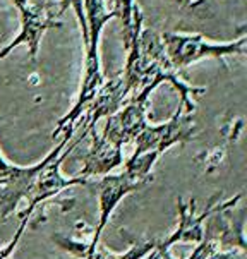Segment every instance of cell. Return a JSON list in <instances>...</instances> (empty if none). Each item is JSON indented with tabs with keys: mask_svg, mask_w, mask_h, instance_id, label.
<instances>
[{
	"mask_svg": "<svg viewBox=\"0 0 247 259\" xmlns=\"http://www.w3.org/2000/svg\"><path fill=\"white\" fill-rule=\"evenodd\" d=\"M85 14L88 23V41L85 45V77H83L81 91H79V96L76 103H74L72 110L60 118L57 129L52 133L54 139L64 133H74L77 129L79 118L83 117V113L90 107L100 86L105 82V76L100 64V36L101 31H103V26L117 16L113 12H108L101 0H85Z\"/></svg>",
	"mask_w": 247,
	"mask_h": 259,
	"instance_id": "obj_1",
	"label": "cell"
},
{
	"mask_svg": "<svg viewBox=\"0 0 247 259\" xmlns=\"http://www.w3.org/2000/svg\"><path fill=\"white\" fill-rule=\"evenodd\" d=\"M163 48L169 62L175 71H182L189 65L199 62L202 59L222 60L230 55H245L247 38L240 36L235 41L213 43L199 33H172L160 34Z\"/></svg>",
	"mask_w": 247,
	"mask_h": 259,
	"instance_id": "obj_2",
	"label": "cell"
},
{
	"mask_svg": "<svg viewBox=\"0 0 247 259\" xmlns=\"http://www.w3.org/2000/svg\"><path fill=\"white\" fill-rule=\"evenodd\" d=\"M55 0H28V4L19 9L21 12V33L9 45L0 50V60H4L14 48L26 45L29 50L31 60H36L39 39L47 29L59 28L60 12L55 7Z\"/></svg>",
	"mask_w": 247,
	"mask_h": 259,
	"instance_id": "obj_3",
	"label": "cell"
},
{
	"mask_svg": "<svg viewBox=\"0 0 247 259\" xmlns=\"http://www.w3.org/2000/svg\"><path fill=\"white\" fill-rule=\"evenodd\" d=\"M196 124L192 120V113L185 112L184 105L179 103L177 110L172 118L165 124L160 125H146V129L141 133L136 141L134 155L143 153H154L156 156H161L167 149L177 143H187L192 139Z\"/></svg>",
	"mask_w": 247,
	"mask_h": 259,
	"instance_id": "obj_4",
	"label": "cell"
},
{
	"mask_svg": "<svg viewBox=\"0 0 247 259\" xmlns=\"http://www.w3.org/2000/svg\"><path fill=\"white\" fill-rule=\"evenodd\" d=\"M149 108V98H129L118 112L107 117L103 129V138L115 146H124L134 141L146 129V112Z\"/></svg>",
	"mask_w": 247,
	"mask_h": 259,
	"instance_id": "obj_5",
	"label": "cell"
},
{
	"mask_svg": "<svg viewBox=\"0 0 247 259\" xmlns=\"http://www.w3.org/2000/svg\"><path fill=\"white\" fill-rule=\"evenodd\" d=\"M146 184L144 181H139V179L131 177L129 174L122 172L120 175H105L100 181L98 187V199H100V223L95 230V235H93L91 244L88 245L85 259H93L95 257V251H96V244L100 240V235L103 232L105 225H107L110 214L115 209V206L120 203V199L124 196H127L132 191H139L143 189Z\"/></svg>",
	"mask_w": 247,
	"mask_h": 259,
	"instance_id": "obj_6",
	"label": "cell"
},
{
	"mask_svg": "<svg viewBox=\"0 0 247 259\" xmlns=\"http://www.w3.org/2000/svg\"><path fill=\"white\" fill-rule=\"evenodd\" d=\"M42 161L33 166H16L0 155V217L7 220L16 211L21 199H26L28 191L36 177Z\"/></svg>",
	"mask_w": 247,
	"mask_h": 259,
	"instance_id": "obj_7",
	"label": "cell"
},
{
	"mask_svg": "<svg viewBox=\"0 0 247 259\" xmlns=\"http://www.w3.org/2000/svg\"><path fill=\"white\" fill-rule=\"evenodd\" d=\"M129 98H131V90H129V86H127L122 74L105 81L103 84L100 86V90L96 91L90 107L83 113L88 120V127H90V129L91 127H96V122H98L100 118L113 115V113L118 112L124 105L127 103Z\"/></svg>",
	"mask_w": 247,
	"mask_h": 259,
	"instance_id": "obj_8",
	"label": "cell"
},
{
	"mask_svg": "<svg viewBox=\"0 0 247 259\" xmlns=\"http://www.w3.org/2000/svg\"><path fill=\"white\" fill-rule=\"evenodd\" d=\"M88 136H91V146L86 155L81 156L83 168L79 172L81 177L88 179L90 175H107L110 170L124 163V156L120 151L122 148L110 143L103 136H98L96 127H91Z\"/></svg>",
	"mask_w": 247,
	"mask_h": 259,
	"instance_id": "obj_9",
	"label": "cell"
},
{
	"mask_svg": "<svg viewBox=\"0 0 247 259\" xmlns=\"http://www.w3.org/2000/svg\"><path fill=\"white\" fill-rule=\"evenodd\" d=\"M179 204V211H180V223H179V228L177 232H175L174 235H170L169 239L165 240L163 244H160L161 247L169 249V245L175 244V242H184V240H191V242H199L202 240V220H206L208 218V214L213 211L216 208H210L206 213H202L201 217H194V211H196V201L191 199L189 201V204H184L182 201H177Z\"/></svg>",
	"mask_w": 247,
	"mask_h": 259,
	"instance_id": "obj_10",
	"label": "cell"
},
{
	"mask_svg": "<svg viewBox=\"0 0 247 259\" xmlns=\"http://www.w3.org/2000/svg\"><path fill=\"white\" fill-rule=\"evenodd\" d=\"M26 223H28V220H23V222H21V227H19V230L16 232L14 239H12L11 242H9L4 249H0V259H11L12 252H14L16 245H17V242H19L21 235H23V232H24V228H26Z\"/></svg>",
	"mask_w": 247,
	"mask_h": 259,
	"instance_id": "obj_11",
	"label": "cell"
},
{
	"mask_svg": "<svg viewBox=\"0 0 247 259\" xmlns=\"http://www.w3.org/2000/svg\"><path fill=\"white\" fill-rule=\"evenodd\" d=\"M101 2H103L108 12H113L115 16H118V0H101Z\"/></svg>",
	"mask_w": 247,
	"mask_h": 259,
	"instance_id": "obj_12",
	"label": "cell"
},
{
	"mask_svg": "<svg viewBox=\"0 0 247 259\" xmlns=\"http://www.w3.org/2000/svg\"><path fill=\"white\" fill-rule=\"evenodd\" d=\"M175 2H179L180 6H197V4H201L202 0H175Z\"/></svg>",
	"mask_w": 247,
	"mask_h": 259,
	"instance_id": "obj_13",
	"label": "cell"
}]
</instances>
